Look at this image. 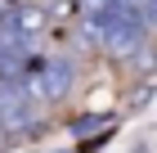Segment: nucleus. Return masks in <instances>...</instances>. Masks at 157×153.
I'll use <instances>...</instances> for the list:
<instances>
[{
  "label": "nucleus",
  "instance_id": "obj_1",
  "mask_svg": "<svg viewBox=\"0 0 157 153\" xmlns=\"http://www.w3.org/2000/svg\"><path fill=\"white\" fill-rule=\"evenodd\" d=\"M103 18V50H108L112 59H130V54H139L144 50V14L126 9V5H112L108 14H99Z\"/></svg>",
  "mask_w": 157,
  "mask_h": 153
},
{
  "label": "nucleus",
  "instance_id": "obj_2",
  "mask_svg": "<svg viewBox=\"0 0 157 153\" xmlns=\"http://www.w3.org/2000/svg\"><path fill=\"white\" fill-rule=\"evenodd\" d=\"M36 95L27 90V81H0V122L9 135H23L27 126H36Z\"/></svg>",
  "mask_w": 157,
  "mask_h": 153
},
{
  "label": "nucleus",
  "instance_id": "obj_3",
  "mask_svg": "<svg viewBox=\"0 0 157 153\" xmlns=\"http://www.w3.org/2000/svg\"><path fill=\"white\" fill-rule=\"evenodd\" d=\"M23 81H27V90L36 95L40 104H59V99L72 95L76 68H72V59H45V68L32 72V77H23Z\"/></svg>",
  "mask_w": 157,
  "mask_h": 153
},
{
  "label": "nucleus",
  "instance_id": "obj_4",
  "mask_svg": "<svg viewBox=\"0 0 157 153\" xmlns=\"http://www.w3.org/2000/svg\"><path fill=\"white\" fill-rule=\"evenodd\" d=\"M13 23L32 36V32H40V27H45V9H40V5H23V9H13Z\"/></svg>",
  "mask_w": 157,
  "mask_h": 153
},
{
  "label": "nucleus",
  "instance_id": "obj_5",
  "mask_svg": "<svg viewBox=\"0 0 157 153\" xmlns=\"http://www.w3.org/2000/svg\"><path fill=\"white\" fill-rule=\"evenodd\" d=\"M5 144H9V131H5V122H0V149H5Z\"/></svg>",
  "mask_w": 157,
  "mask_h": 153
},
{
  "label": "nucleus",
  "instance_id": "obj_6",
  "mask_svg": "<svg viewBox=\"0 0 157 153\" xmlns=\"http://www.w3.org/2000/svg\"><path fill=\"white\" fill-rule=\"evenodd\" d=\"M0 18H5V14H0Z\"/></svg>",
  "mask_w": 157,
  "mask_h": 153
},
{
  "label": "nucleus",
  "instance_id": "obj_7",
  "mask_svg": "<svg viewBox=\"0 0 157 153\" xmlns=\"http://www.w3.org/2000/svg\"><path fill=\"white\" fill-rule=\"evenodd\" d=\"M81 5H85V0H81Z\"/></svg>",
  "mask_w": 157,
  "mask_h": 153
}]
</instances>
